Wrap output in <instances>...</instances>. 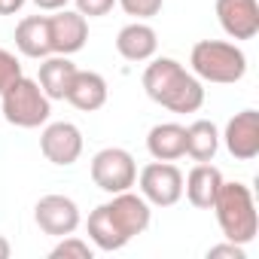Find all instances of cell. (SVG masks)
Returning a JSON list of instances; mask_svg holds the SVG:
<instances>
[{
	"label": "cell",
	"instance_id": "cell-1",
	"mask_svg": "<svg viewBox=\"0 0 259 259\" xmlns=\"http://www.w3.org/2000/svg\"><path fill=\"white\" fill-rule=\"evenodd\" d=\"M144 92L171 113H195L204 104L201 79L174 58H150L144 70Z\"/></svg>",
	"mask_w": 259,
	"mask_h": 259
},
{
	"label": "cell",
	"instance_id": "cell-15",
	"mask_svg": "<svg viewBox=\"0 0 259 259\" xmlns=\"http://www.w3.org/2000/svg\"><path fill=\"white\" fill-rule=\"evenodd\" d=\"M147 150L156 162H177L186 156V125L180 122H159L147 135Z\"/></svg>",
	"mask_w": 259,
	"mask_h": 259
},
{
	"label": "cell",
	"instance_id": "cell-6",
	"mask_svg": "<svg viewBox=\"0 0 259 259\" xmlns=\"http://www.w3.org/2000/svg\"><path fill=\"white\" fill-rule=\"evenodd\" d=\"M135 183L153 207H174L183 198V171L174 162H150Z\"/></svg>",
	"mask_w": 259,
	"mask_h": 259
},
{
	"label": "cell",
	"instance_id": "cell-21",
	"mask_svg": "<svg viewBox=\"0 0 259 259\" xmlns=\"http://www.w3.org/2000/svg\"><path fill=\"white\" fill-rule=\"evenodd\" d=\"M52 259H92L95 256V247L89 241H82L79 235H64L58 238V244L49 250Z\"/></svg>",
	"mask_w": 259,
	"mask_h": 259
},
{
	"label": "cell",
	"instance_id": "cell-28",
	"mask_svg": "<svg viewBox=\"0 0 259 259\" xmlns=\"http://www.w3.org/2000/svg\"><path fill=\"white\" fill-rule=\"evenodd\" d=\"M10 253H13V244H10L4 235H0V259H10Z\"/></svg>",
	"mask_w": 259,
	"mask_h": 259
},
{
	"label": "cell",
	"instance_id": "cell-12",
	"mask_svg": "<svg viewBox=\"0 0 259 259\" xmlns=\"http://www.w3.org/2000/svg\"><path fill=\"white\" fill-rule=\"evenodd\" d=\"M217 22L232 40H253L259 34V0H217Z\"/></svg>",
	"mask_w": 259,
	"mask_h": 259
},
{
	"label": "cell",
	"instance_id": "cell-25",
	"mask_svg": "<svg viewBox=\"0 0 259 259\" xmlns=\"http://www.w3.org/2000/svg\"><path fill=\"white\" fill-rule=\"evenodd\" d=\"M207 259H247V250H244V244L223 241V244H213L207 250Z\"/></svg>",
	"mask_w": 259,
	"mask_h": 259
},
{
	"label": "cell",
	"instance_id": "cell-4",
	"mask_svg": "<svg viewBox=\"0 0 259 259\" xmlns=\"http://www.w3.org/2000/svg\"><path fill=\"white\" fill-rule=\"evenodd\" d=\"M0 110H4V119L16 128H40L49 122L52 101L46 98L37 79L22 73L0 92Z\"/></svg>",
	"mask_w": 259,
	"mask_h": 259
},
{
	"label": "cell",
	"instance_id": "cell-2",
	"mask_svg": "<svg viewBox=\"0 0 259 259\" xmlns=\"http://www.w3.org/2000/svg\"><path fill=\"white\" fill-rule=\"evenodd\" d=\"M217 213V223L226 235V241H235V244H250L259 232V213H256V201H253V192L250 186L244 183H226L220 186L217 192V201L210 207Z\"/></svg>",
	"mask_w": 259,
	"mask_h": 259
},
{
	"label": "cell",
	"instance_id": "cell-11",
	"mask_svg": "<svg viewBox=\"0 0 259 259\" xmlns=\"http://www.w3.org/2000/svg\"><path fill=\"white\" fill-rule=\"evenodd\" d=\"M89 40V19L76 10H55L49 16V43L52 55H76Z\"/></svg>",
	"mask_w": 259,
	"mask_h": 259
},
{
	"label": "cell",
	"instance_id": "cell-22",
	"mask_svg": "<svg viewBox=\"0 0 259 259\" xmlns=\"http://www.w3.org/2000/svg\"><path fill=\"white\" fill-rule=\"evenodd\" d=\"M116 4L128 13V16H135V22H147L153 16L162 13V4L165 0H116Z\"/></svg>",
	"mask_w": 259,
	"mask_h": 259
},
{
	"label": "cell",
	"instance_id": "cell-8",
	"mask_svg": "<svg viewBox=\"0 0 259 259\" xmlns=\"http://www.w3.org/2000/svg\"><path fill=\"white\" fill-rule=\"evenodd\" d=\"M34 223L40 226V232L52 235V238H64V235H73L82 223L79 217V204L67 195H43L37 204H34Z\"/></svg>",
	"mask_w": 259,
	"mask_h": 259
},
{
	"label": "cell",
	"instance_id": "cell-5",
	"mask_svg": "<svg viewBox=\"0 0 259 259\" xmlns=\"http://www.w3.org/2000/svg\"><path fill=\"white\" fill-rule=\"evenodd\" d=\"M89 171H92V183L107 195L132 189L138 180V162L122 147H104L101 153H95Z\"/></svg>",
	"mask_w": 259,
	"mask_h": 259
},
{
	"label": "cell",
	"instance_id": "cell-24",
	"mask_svg": "<svg viewBox=\"0 0 259 259\" xmlns=\"http://www.w3.org/2000/svg\"><path fill=\"white\" fill-rule=\"evenodd\" d=\"M76 4V13L85 16V19H101L107 16L113 7H116V0H73Z\"/></svg>",
	"mask_w": 259,
	"mask_h": 259
},
{
	"label": "cell",
	"instance_id": "cell-13",
	"mask_svg": "<svg viewBox=\"0 0 259 259\" xmlns=\"http://www.w3.org/2000/svg\"><path fill=\"white\" fill-rule=\"evenodd\" d=\"M223 186V171L210 162H198L186 177H183V192L189 198L192 207L198 210H210L217 201V192Z\"/></svg>",
	"mask_w": 259,
	"mask_h": 259
},
{
	"label": "cell",
	"instance_id": "cell-19",
	"mask_svg": "<svg viewBox=\"0 0 259 259\" xmlns=\"http://www.w3.org/2000/svg\"><path fill=\"white\" fill-rule=\"evenodd\" d=\"M220 150V132L210 119H195L186 128V156L192 162H213Z\"/></svg>",
	"mask_w": 259,
	"mask_h": 259
},
{
	"label": "cell",
	"instance_id": "cell-26",
	"mask_svg": "<svg viewBox=\"0 0 259 259\" xmlns=\"http://www.w3.org/2000/svg\"><path fill=\"white\" fill-rule=\"evenodd\" d=\"M70 0H34V7L43 10V13H55V10H64Z\"/></svg>",
	"mask_w": 259,
	"mask_h": 259
},
{
	"label": "cell",
	"instance_id": "cell-23",
	"mask_svg": "<svg viewBox=\"0 0 259 259\" xmlns=\"http://www.w3.org/2000/svg\"><path fill=\"white\" fill-rule=\"evenodd\" d=\"M22 76V61L16 58V52L10 49H0V92H4L13 79Z\"/></svg>",
	"mask_w": 259,
	"mask_h": 259
},
{
	"label": "cell",
	"instance_id": "cell-18",
	"mask_svg": "<svg viewBox=\"0 0 259 259\" xmlns=\"http://www.w3.org/2000/svg\"><path fill=\"white\" fill-rule=\"evenodd\" d=\"M16 49L25 58H46L52 55L49 43V16H25L16 25Z\"/></svg>",
	"mask_w": 259,
	"mask_h": 259
},
{
	"label": "cell",
	"instance_id": "cell-3",
	"mask_svg": "<svg viewBox=\"0 0 259 259\" xmlns=\"http://www.w3.org/2000/svg\"><path fill=\"white\" fill-rule=\"evenodd\" d=\"M189 67L201 82L232 85L247 73V55L229 40H198L189 52Z\"/></svg>",
	"mask_w": 259,
	"mask_h": 259
},
{
	"label": "cell",
	"instance_id": "cell-17",
	"mask_svg": "<svg viewBox=\"0 0 259 259\" xmlns=\"http://www.w3.org/2000/svg\"><path fill=\"white\" fill-rule=\"evenodd\" d=\"M107 95H110V89H107V79L101 73H95V70H76V76H73L64 101L73 104L82 113H95V110H101L107 104Z\"/></svg>",
	"mask_w": 259,
	"mask_h": 259
},
{
	"label": "cell",
	"instance_id": "cell-7",
	"mask_svg": "<svg viewBox=\"0 0 259 259\" xmlns=\"http://www.w3.org/2000/svg\"><path fill=\"white\" fill-rule=\"evenodd\" d=\"M104 204H107V213H110V220L116 223V229H119V235L125 241L144 235L150 229V223H153V204L141 192L125 189V192H116Z\"/></svg>",
	"mask_w": 259,
	"mask_h": 259
},
{
	"label": "cell",
	"instance_id": "cell-10",
	"mask_svg": "<svg viewBox=\"0 0 259 259\" xmlns=\"http://www.w3.org/2000/svg\"><path fill=\"white\" fill-rule=\"evenodd\" d=\"M229 156L238 162H253L259 156V113L241 110L226 122V132L220 135Z\"/></svg>",
	"mask_w": 259,
	"mask_h": 259
},
{
	"label": "cell",
	"instance_id": "cell-14",
	"mask_svg": "<svg viewBox=\"0 0 259 259\" xmlns=\"http://www.w3.org/2000/svg\"><path fill=\"white\" fill-rule=\"evenodd\" d=\"M156 49H159V34L147 22H132L116 34V52L125 61H135V64L150 61L156 58Z\"/></svg>",
	"mask_w": 259,
	"mask_h": 259
},
{
	"label": "cell",
	"instance_id": "cell-16",
	"mask_svg": "<svg viewBox=\"0 0 259 259\" xmlns=\"http://www.w3.org/2000/svg\"><path fill=\"white\" fill-rule=\"evenodd\" d=\"M76 70L79 67L70 61V55H46V58H40V76H37V82H40V89L46 92L49 101H64L67 89H70V82L76 76Z\"/></svg>",
	"mask_w": 259,
	"mask_h": 259
},
{
	"label": "cell",
	"instance_id": "cell-20",
	"mask_svg": "<svg viewBox=\"0 0 259 259\" xmlns=\"http://www.w3.org/2000/svg\"><path fill=\"white\" fill-rule=\"evenodd\" d=\"M85 229H89V241H92V247H95V250L113 253V250H122V247L128 244V241L119 235L116 223L110 220V213H107V204H98V207L89 213V223H85Z\"/></svg>",
	"mask_w": 259,
	"mask_h": 259
},
{
	"label": "cell",
	"instance_id": "cell-27",
	"mask_svg": "<svg viewBox=\"0 0 259 259\" xmlns=\"http://www.w3.org/2000/svg\"><path fill=\"white\" fill-rule=\"evenodd\" d=\"M28 0H0V16H16Z\"/></svg>",
	"mask_w": 259,
	"mask_h": 259
},
{
	"label": "cell",
	"instance_id": "cell-9",
	"mask_svg": "<svg viewBox=\"0 0 259 259\" xmlns=\"http://www.w3.org/2000/svg\"><path fill=\"white\" fill-rule=\"evenodd\" d=\"M40 153L58 168H70L82 156V132L73 122H46L40 132Z\"/></svg>",
	"mask_w": 259,
	"mask_h": 259
}]
</instances>
